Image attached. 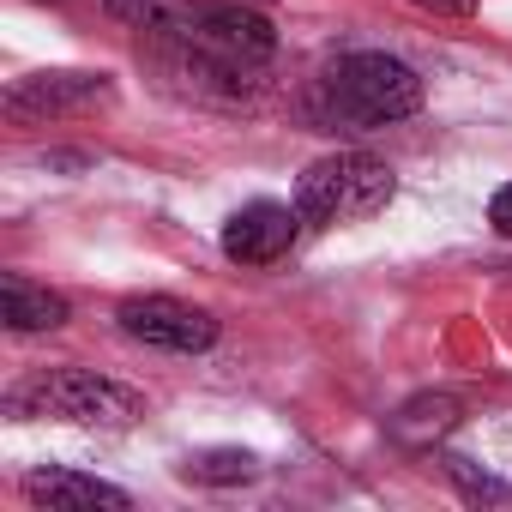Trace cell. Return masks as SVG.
I'll return each instance as SVG.
<instances>
[{"instance_id":"cell-1","label":"cell","mask_w":512,"mask_h":512,"mask_svg":"<svg viewBox=\"0 0 512 512\" xmlns=\"http://www.w3.org/2000/svg\"><path fill=\"white\" fill-rule=\"evenodd\" d=\"M103 7L127 31L169 49V61L181 73L241 85L278 55V31L247 0H103Z\"/></svg>"},{"instance_id":"cell-2","label":"cell","mask_w":512,"mask_h":512,"mask_svg":"<svg viewBox=\"0 0 512 512\" xmlns=\"http://www.w3.org/2000/svg\"><path fill=\"white\" fill-rule=\"evenodd\" d=\"M416 109H422L416 67H404L398 55H380V49L332 61L308 91V115L320 133H374V127H392Z\"/></svg>"},{"instance_id":"cell-3","label":"cell","mask_w":512,"mask_h":512,"mask_svg":"<svg viewBox=\"0 0 512 512\" xmlns=\"http://www.w3.org/2000/svg\"><path fill=\"white\" fill-rule=\"evenodd\" d=\"M392 193H398V175L380 157L338 151V157H320L296 181V211H302V223H356V217L386 211Z\"/></svg>"},{"instance_id":"cell-4","label":"cell","mask_w":512,"mask_h":512,"mask_svg":"<svg viewBox=\"0 0 512 512\" xmlns=\"http://www.w3.org/2000/svg\"><path fill=\"white\" fill-rule=\"evenodd\" d=\"M13 410L19 416H43V422H103V428H127L139 422L145 398L121 380H103L91 368H55V374H37L31 386L13 392Z\"/></svg>"},{"instance_id":"cell-5","label":"cell","mask_w":512,"mask_h":512,"mask_svg":"<svg viewBox=\"0 0 512 512\" xmlns=\"http://www.w3.org/2000/svg\"><path fill=\"white\" fill-rule=\"evenodd\" d=\"M121 332L151 344V350H175V356H199L217 344V320L193 302H175V296H133L121 302Z\"/></svg>"},{"instance_id":"cell-6","label":"cell","mask_w":512,"mask_h":512,"mask_svg":"<svg viewBox=\"0 0 512 512\" xmlns=\"http://www.w3.org/2000/svg\"><path fill=\"white\" fill-rule=\"evenodd\" d=\"M115 103L109 73H31L7 91L13 121H55V115H97Z\"/></svg>"},{"instance_id":"cell-7","label":"cell","mask_w":512,"mask_h":512,"mask_svg":"<svg viewBox=\"0 0 512 512\" xmlns=\"http://www.w3.org/2000/svg\"><path fill=\"white\" fill-rule=\"evenodd\" d=\"M296 229H302V211L296 205L253 199V205H241L223 223V253H229V260H241V266H272V260H284V253H290Z\"/></svg>"},{"instance_id":"cell-8","label":"cell","mask_w":512,"mask_h":512,"mask_svg":"<svg viewBox=\"0 0 512 512\" xmlns=\"http://www.w3.org/2000/svg\"><path fill=\"white\" fill-rule=\"evenodd\" d=\"M25 500L31 506H49V512H67V506H109V512H127L133 494L103 482V476H79V470H31L25 476Z\"/></svg>"},{"instance_id":"cell-9","label":"cell","mask_w":512,"mask_h":512,"mask_svg":"<svg viewBox=\"0 0 512 512\" xmlns=\"http://www.w3.org/2000/svg\"><path fill=\"white\" fill-rule=\"evenodd\" d=\"M0 314H7L13 332H55V326H67V302L55 290H43V284L19 278V272L0 278Z\"/></svg>"},{"instance_id":"cell-10","label":"cell","mask_w":512,"mask_h":512,"mask_svg":"<svg viewBox=\"0 0 512 512\" xmlns=\"http://www.w3.org/2000/svg\"><path fill=\"white\" fill-rule=\"evenodd\" d=\"M193 482H253V476H260V458H253V452H199V458H187L181 464Z\"/></svg>"},{"instance_id":"cell-11","label":"cell","mask_w":512,"mask_h":512,"mask_svg":"<svg viewBox=\"0 0 512 512\" xmlns=\"http://www.w3.org/2000/svg\"><path fill=\"white\" fill-rule=\"evenodd\" d=\"M452 416H458V404H452V398H416L392 428H398L404 440H422L428 428H434V434H440V428H452Z\"/></svg>"},{"instance_id":"cell-12","label":"cell","mask_w":512,"mask_h":512,"mask_svg":"<svg viewBox=\"0 0 512 512\" xmlns=\"http://www.w3.org/2000/svg\"><path fill=\"white\" fill-rule=\"evenodd\" d=\"M446 476H452L470 500H512V488H506V482H494V476H476V470H470V458H446Z\"/></svg>"},{"instance_id":"cell-13","label":"cell","mask_w":512,"mask_h":512,"mask_svg":"<svg viewBox=\"0 0 512 512\" xmlns=\"http://www.w3.org/2000/svg\"><path fill=\"white\" fill-rule=\"evenodd\" d=\"M488 223H494L500 235H512V181L494 193V205H488Z\"/></svg>"},{"instance_id":"cell-14","label":"cell","mask_w":512,"mask_h":512,"mask_svg":"<svg viewBox=\"0 0 512 512\" xmlns=\"http://www.w3.org/2000/svg\"><path fill=\"white\" fill-rule=\"evenodd\" d=\"M422 13H440V19H470L476 13V0H416Z\"/></svg>"},{"instance_id":"cell-15","label":"cell","mask_w":512,"mask_h":512,"mask_svg":"<svg viewBox=\"0 0 512 512\" xmlns=\"http://www.w3.org/2000/svg\"><path fill=\"white\" fill-rule=\"evenodd\" d=\"M247 7H272V0H247Z\"/></svg>"}]
</instances>
